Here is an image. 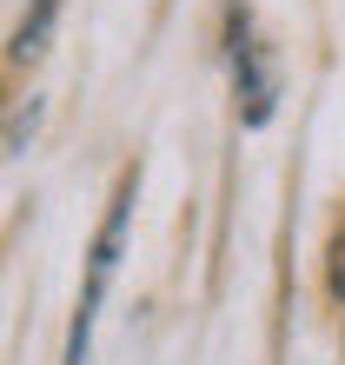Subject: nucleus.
Wrapping results in <instances>:
<instances>
[{
  "instance_id": "obj_3",
  "label": "nucleus",
  "mask_w": 345,
  "mask_h": 365,
  "mask_svg": "<svg viewBox=\"0 0 345 365\" xmlns=\"http://www.w3.org/2000/svg\"><path fill=\"white\" fill-rule=\"evenodd\" d=\"M53 20H60V0H27V14H20V27H14V47H7L14 67H34V60L47 53Z\"/></svg>"
},
{
  "instance_id": "obj_2",
  "label": "nucleus",
  "mask_w": 345,
  "mask_h": 365,
  "mask_svg": "<svg viewBox=\"0 0 345 365\" xmlns=\"http://www.w3.org/2000/svg\"><path fill=\"white\" fill-rule=\"evenodd\" d=\"M226 60H232L240 120H246V126H266L272 106H279V67H272V47L252 34V14H246V7H232V20H226Z\"/></svg>"
},
{
  "instance_id": "obj_1",
  "label": "nucleus",
  "mask_w": 345,
  "mask_h": 365,
  "mask_svg": "<svg viewBox=\"0 0 345 365\" xmlns=\"http://www.w3.org/2000/svg\"><path fill=\"white\" fill-rule=\"evenodd\" d=\"M133 192H140V173H120V192H113V206H106V220L93 232V252H86V286H80V306H73V326H67V365H86V352H93V326H100L106 286L120 272L126 226H133Z\"/></svg>"
},
{
  "instance_id": "obj_4",
  "label": "nucleus",
  "mask_w": 345,
  "mask_h": 365,
  "mask_svg": "<svg viewBox=\"0 0 345 365\" xmlns=\"http://www.w3.org/2000/svg\"><path fill=\"white\" fill-rule=\"evenodd\" d=\"M326 286H332V299L345 306V226L332 232V266H326Z\"/></svg>"
}]
</instances>
